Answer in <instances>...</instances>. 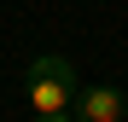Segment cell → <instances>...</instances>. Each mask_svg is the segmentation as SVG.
<instances>
[{"instance_id": "2", "label": "cell", "mask_w": 128, "mask_h": 122, "mask_svg": "<svg viewBox=\"0 0 128 122\" xmlns=\"http://www.w3.org/2000/svg\"><path fill=\"white\" fill-rule=\"evenodd\" d=\"M70 116L76 122H122V93L111 87V81H82Z\"/></svg>"}, {"instance_id": "1", "label": "cell", "mask_w": 128, "mask_h": 122, "mask_svg": "<svg viewBox=\"0 0 128 122\" xmlns=\"http://www.w3.org/2000/svg\"><path fill=\"white\" fill-rule=\"evenodd\" d=\"M76 93H82V70L64 52H41L35 64L24 70L29 116H64V111H76Z\"/></svg>"}, {"instance_id": "3", "label": "cell", "mask_w": 128, "mask_h": 122, "mask_svg": "<svg viewBox=\"0 0 128 122\" xmlns=\"http://www.w3.org/2000/svg\"><path fill=\"white\" fill-rule=\"evenodd\" d=\"M29 122H76V116H70V111H64V116H29Z\"/></svg>"}]
</instances>
